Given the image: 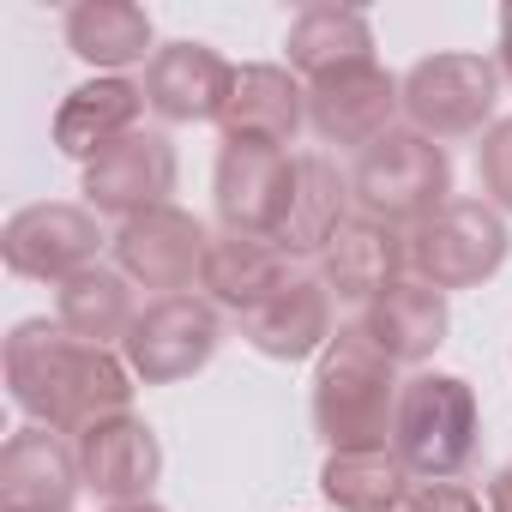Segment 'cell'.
Masks as SVG:
<instances>
[{
  "label": "cell",
  "mask_w": 512,
  "mask_h": 512,
  "mask_svg": "<svg viewBox=\"0 0 512 512\" xmlns=\"http://www.w3.org/2000/svg\"><path fill=\"white\" fill-rule=\"evenodd\" d=\"M223 139H260V145H296L308 127V85L290 67H235V97L223 109Z\"/></svg>",
  "instance_id": "obj_20"
},
{
  "label": "cell",
  "mask_w": 512,
  "mask_h": 512,
  "mask_svg": "<svg viewBox=\"0 0 512 512\" xmlns=\"http://www.w3.org/2000/svg\"><path fill=\"white\" fill-rule=\"evenodd\" d=\"M217 217L235 235H278L290 217V193H296V157L284 145H260V139H223L217 151Z\"/></svg>",
  "instance_id": "obj_10"
},
{
  "label": "cell",
  "mask_w": 512,
  "mask_h": 512,
  "mask_svg": "<svg viewBox=\"0 0 512 512\" xmlns=\"http://www.w3.org/2000/svg\"><path fill=\"white\" fill-rule=\"evenodd\" d=\"M145 85H133L127 73H97L85 85H73L55 109V145L79 163H97L109 145H121L127 133H139L145 115Z\"/></svg>",
  "instance_id": "obj_17"
},
{
  "label": "cell",
  "mask_w": 512,
  "mask_h": 512,
  "mask_svg": "<svg viewBox=\"0 0 512 512\" xmlns=\"http://www.w3.org/2000/svg\"><path fill=\"white\" fill-rule=\"evenodd\" d=\"M398 362L368 338L362 320L338 326L332 344L320 350L314 368V428L332 452H368L392 446V416H398Z\"/></svg>",
  "instance_id": "obj_2"
},
{
  "label": "cell",
  "mask_w": 512,
  "mask_h": 512,
  "mask_svg": "<svg viewBox=\"0 0 512 512\" xmlns=\"http://www.w3.org/2000/svg\"><path fill=\"white\" fill-rule=\"evenodd\" d=\"M482 506H488V512H512V464H500V470L488 476V488H482Z\"/></svg>",
  "instance_id": "obj_29"
},
{
  "label": "cell",
  "mask_w": 512,
  "mask_h": 512,
  "mask_svg": "<svg viewBox=\"0 0 512 512\" xmlns=\"http://www.w3.org/2000/svg\"><path fill=\"white\" fill-rule=\"evenodd\" d=\"M404 512H488V506L470 488H458V482H416Z\"/></svg>",
  "instance_id": "obj_28"
},
{
  "label": "cell",
  "mask_w": 512,
  "mask_h": 512,
  "mask_svg": "<svg viewBox=\"0 0 512 512\" xmlns=\"http://www.w3.org/2000/svg\"><path fill=\"white\" fill-rule=\"evenodd\" d=\"M476 181L494 211H512V115H500L476 145Z\"/></svg>",
  "instance_id": "obj_27"
},
{
  "label": "cell",
  "mask_w": 512,
  "mask_h": 512,
  "mask_svg": "<svg viewBox=\"0 0 512 512\" xmlns=\"http://www.w3.org/2000/svg\"><path fill=\"white\" fill-rule=\"evenodd\" d=\"M115 272L133 284V290H157V296H187L205 272V253H211V229L181 211V205H163V211H145L133 223L115 229Z\"/></svg>",
  "instance_id": "obj_9"
},
{
  "label": "cell",
  "mask_w": 512,
  "mask_h": 512,
  "mask_svg": "<svg viewBox=\"0 0 512 512\" xmlns=\"http://www.w3.org/2000/svg\"><path fill=\"white\" fill-rule=\"evenodd\" d=\"M241 338L272 362H308L332 344V290L320 278H290L272 302L241 320Z\"/></svg>",
  "instance_id": "obj_19"
},
{
  "label": "cell",
  "mask_w": 512,
  "mask_h": 512,
  "mask_svg": "<svg viewBox=\"0 0 512 512\" xmlns=\"http://www.w3.org/2000/svg\"><path fill=\"white\" fill-rule=\"evenodd\" d=\"M494 103H500V67L488 55H428L404 73V115L416 133L428 139H470L494 127Z\"/></svg>",
  "instance_id": "obj_6"
},
{
  "label": "cell",
  "mask_w": 512,
  "mask_h": 512,
  "mask_svg": "<svg viewBox=\"0 0 512 512\" xmlns=\"http://www.w3.org/2000/svg\"><path fill=\"white\" fill-rule=\"evenodd\" d=\"M476 434H482V410L470 380L428 374V368L404 380L398 416H392V452L416 482H452L476 458Z\"/></svg>",
  "instance_id": "obj_4"
},
{
  "label": "cell",
  "mask_w": 512,
  "mask_h": 512,
  "mask_svg": "<svg viewBox=\"0 0 512 512\" xmlns=\"http://www.w3.org/2000/svg\"><path fill=\"white\" fill-rule=\"evenodd\" d=\"M350 187H356V211L374 217V223H392V229H422L434 211L452 205V157L440 139L416 133V127H392L386 139H374L356 169H350Z\"/></svg>",
  "instance_id": "obj_3"
},
{
  "label": "cell",
  "mask_w": 512,
  "mask_h": 512,
  "mask_svg": "<svg viewBox=\"0 0 512 512\" xmlns=\"http://www.w3.org/2000/svg\"><path fill=\"white\" fill-rule=\"evenodd\" d=\"M175 175H181V163H175V145L163 139V133H127L121 145H109L97 163H85V205L97 211V217H121V223H133V217H145V211H163L169 205V193H175Z\"/></svg>",
  "instance_id": "obj_12"
},
{
  "label": "cell",
  "mask_w": 512,
  "mask_h": 512,
  "mask_svg": "<svg viewBox=\"0 0 512 512\" xmlns=\"http://www.w3.org/2000/svg\"><path fill=\"white\" fill-rule=\"evenodd\" d=\"M55 320L85 338V344H127L133 320H139V302H133V284L115 272V266H85L79 278H67L55 290Z\"/></svg>",
  "instance_id": "obj_26"
},
{
  "label": "cell",
  "mask_w": 512,
  "mask_h": 512,
  "mask_svg": "<svg viewBox=\"0 0 512 512\" xmlns=\"http://www.w3.org/2000/svg\"><path fill=\"white\" fill-rule=\"evenodd\" d=\"M320 494L338 512H404L416 494V476L404 470V458L392 446H368V452H332L320 464Z\"/></svg>",
  "instance_id": "obj_25"
},
{
  "label": "cell",
  "mask_w": 512,
  "mask_h": 512,
  "mask_svg": "<svg viewBox=\"0 0 512 512\" xmlns=\"http://www.w3.org/2000/svg\"><path fill=\"white\" fill-rule=\"evenodd\" d=\"M290 73L302 85L314 79H332L344 67H368L374 61V25L356 13V7H332V0H320V7H302L290 19Z\"/></svg>",
  "instance_id": "obj_23"
},
{
  "label": "cell",
  "mask_w": 512,
  "mask_h": 512,
  "mask_svg": "<svg viewBox=\"0 0 512 512\" xmlns=\"http://www.w3.org/2000/svg\"><path fill=\"white\" fill-rule=\"evenodd\" d=\"M350 205H356V187L350 175L326 157V151H302L296 157V193H290V217L284 229L272 235L290 260L296 253H326L338 241V229L350 223Z\"/></svg>",
  "instance_id": "obj_22"
},
{
  "label": "cell",
  "mask_w": 512,
  "mask_h": 512,
  "mask_svg": "<svg viewBox=\"0 0 512 512\" xmlns=\"http://www.w3.org/2000/svg\"><path fill=\"white\" fill-rule=\"evenodd\" d=\"M290 284V253L266 235H211V253H205V272H199V290L205 302L229 308V314H253L260 302H272L278 290Z\"/></svg>",
  "instance_id": "obj_18"
},
{
  "label": "cell",
  "mask_w": 512,
  "mask_h": 512,
  "mask_svg": "<svg viewBox=\"0 0 512 512\" xmlns=\"http://www.w3.org/2000/svg\"><path fill=\"white\" fill-rule=\"evenodd\" d=\"M362 326L368 338L398 362V368H422L440 344H446V326H452V308H446V290L422 284V278H404L392 284L386 296H374L362 308Z\"/></svg>",
  "instance_id": "obj_21"
},
{
  "label": "cell",
  "mask_w": 512,
  "mask_h": 512,
  "mask_svg": "<svg viewBox=\"0 0 512 512\" xmlns=\"http://www.w3.org/2000/svg\"><path fill=\"white\" fill-rule=\"evenodd\" d=\"M494 67H500V79H512V0L500 7V49H494Z\"/></svg>",
  "instance_id": "obj_30"
},
{
  "label": "cell",
  "mask_w": 512,
  "mask_h": 512,
  "mask_svg": "<svg viewBox=\"0 0 512 512\" xmlns=\"http://www.w3.org/2000/svg\"><path fill=\"white\" fill-rule=\"evenodd\" d=\"M217 344H223V314H217V302H205V296L187 290V296H151V302L139 308V320H133L121 356H127V368H133V380H145V386H175V380L199 374V368L217 356Z\"/></svg>",
  "instance_id": "obj_7"
},
{
  "label": "cell",
  "mask_w": 512,
  "mask_h": 512,
  "mask_svg": "<svg viewBox=\"0 0 512 512\" xmlns=\"http://www.w3.org/2000/svg\"><path fill=\"white\" fill-rule=\"evenodd\" d=\"M79 494V452L55 428L31 422L0 446V512H73Z\"/></svg>",
  "instance_id": "obj_15"
},
{
  "label": "cell",
  "mask_w": 512,
  "mask_h": 512,
  "mask_svg": "<svg viewBox=\"0 0 512 512\" xmlns=\"http://www.w3.org/2000/svg\"><path fill=\"white\" fill-rule=\"evenodd\" d=\"M235 97V67L211 49V43H163L145 61V103L157 121L169 127H199V121H223Z\"/></svg>",
  "instance_id": "obj_14"
},
{
  "label": "cell",
  "mask_w": 512,
  "mask_h": 512,
  "mask_svg": "<svg viewBox=\"0 0 512 512\" xmlns=\"http://www.w3.org/2000/svg\"><path fill=\"white\" fill-rule=\"evenodd\" d=\"M61 31H67V49L79 61H91L97 73H121V67L157 55L151 49V37H157L151 13L133 7V0H79V7H67Z\"/></svg>",
  "instance_id": "obj_24"
},
{
  "label": "cell",
  "mask_w": 512,
  "mask_h": 512,
  "mask_svg": "<svg viewBox=\"0 0 512 512\" xmlns=\"http://www.w3.org/2000/svg\"><path fill=\"white\" fill-rule=\"evenodd\" d=\"M97 247H103L97 211L67 205V199L25 205V211L7 217V229H0V260H7V272L31 278V284H55V290L67 278H79L85 266H97Z\"/></svg>",
  "instance_id": "obj_8"
},
{
  "label": "cell",
  "mask_w": 512,
  "mask_h": 512,
  "mask_svg": "<svg viewBox=\"0 0 512 512\" xmlns=\"http://www.w3.org/2000/svg\"><path fill=\"white\" fill-rule=\"evenodd\" d=\"M109 512H163L157 500H127V506H109Z\"/></svg>",
  "instance_id": "obj_31"
},
{
  "label": "cell",
  "mask_w": 512,
  "mask_h": 512,
  "mask_svg": "<svg viewBox=\"0 0 512 512\" xmlns=\"http://www.w3.org/2000/svg\"><path fill=\"white\" fill-rule=\"evenodd\" d=\"M506 223L488 199H452L422 229H410V278L434 290H476L506 266Z\"/></svg>",
  "instance_id": "obj_5"
},
{
  "label": "cell",
  "mask_w": 512,
  "mask_h": 512,
  "mask_svg": "<svg viewBox=\"0 0 512 512\" xmlns=\"http://www.w3.org/2000/svg\"><path fill=\"white\" fill-rule=\"evenodd\" d=\"M410 278V235L374 217H350L338 229V241L320 253V284L332 290V302H356L368 308L374 296H386L392 284Z\"/></svg>",
  "instance_id": "obj_16"
},
{
  "label": "cell",
  "mask_w": 512,
  "mask_h": 512,
  "mask_svg": "<svg viewBox=\"0 0 512 512\" xmlns=\"http://www.w3.org/2000/svg\"><path fill=\"white\" fill-rule=\"evenodd\" d=\"M7 392L31 422L85 434L91 422L133 404V368L127 356L73 338L61 320H19L7 338Z\"/></svg>",
  "instance_id": "obj_1"
},
{
  "label": "cell",
  "mask_w": 512,
  "mask_h": 512,
  "mask_svg": "<svg viewBox=\"0 0 512 512\" xmlns=\"http://www.w3.org/2000/svg\"><path fill=\"white\" fill-rule=\"evenodd\" d=\"M398 109H404V79H392L380 61L344 67V73L308 85V127L326 145H344L356 157L398 127Z\"/></svg>",
  "instance_id": "obj_11"
},
{
  "label": "cell",
  "mask_w": 512,
  "mask_h": 512,
  "mask_svg": "<svg viewBox=\"0 0 512 512\" xmlns=\"http://www.w3.org/2000/svg\"><path fill=\"white\" fill-rule=\"evenodd\" d=\"M73 452H79L85 494H97L109 506L151 500V488L163 476V446H157L151 422L133 416V410H115V416L91 422L85 434H73Z\"/></svg>",
  "instance_id": "obj_13"
}]
</instances>
